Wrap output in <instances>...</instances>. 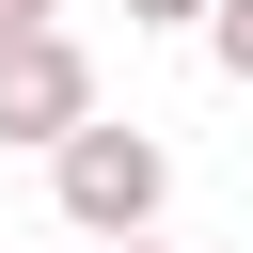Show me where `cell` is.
Instances as JSON below:
<instances>
[{
    "label": "cell",
    "instance_id": "obj_1",
    "mask_svg": "<svg viewBox=\"0 0 253 253\" xmlns=\"http://www.w3.org/2000/svg\"><path fill=\"white\" fill-rule=\"evenodd\" d=\"M47 190H63V221H79V237H142V221L174 206V158H158L142 126H111V111H95V126H63V142H47Z\"/></svg>",
    "mask_w": 253,
    "mask_h": 253
},
{
    "label": "cell",
    "instance_id": "obj_2",
    "mask_svg": "<svg viewBox=\"0 0 253 253\" xmlns=\"http://www.w3.org/2000/svg\"><path fill=\"white\" fill-rule=\"evenodd\" d=\"M63 126H95V63H79V32L47 16V32L0 47V142H63Z\"/></svg>",
    "mask_w": 253,
    "mask_h": 253
},
{
    "label": "cell",
    "instance_id": "obj_4",
    "mask_svg": "<svg viewBox=\"0 0 253 253\" xmlns=\"http://www.w3.org/2000/svg\"><path fill=\"white\" fill-rule=\"evenodd\" d=\"M126 16H142V32H206V0H126Z\"/></svg>",
    "mask_w": 253,
    "mask_h": 253
},
{
    "label": "cell",
    "instance_id": "obj_3",
    "mask_svg": "<svg viewBox=\"0 0 253 253\" xmlns=\"http://www.w3.org/2000/svg\"><path fill=\"white\" fill-rule=\"evenodd\" d=\"M206 63H221V79L253 95V0H206Z\"/></svg>",
    "mask_w": 253,
    "mask_h": 253
},
{
    "label": "cell",
    "instance_id": "obj_5",
    "mask_svg": "<svg viewBox=\"0 0 253 253\" xmlns=\"http://www.w3.org/2000/svg\"><path fill=\"white\" fill-rule=\"evenodd\" d=\"M47 16H63V0H0V47H16V32H47Z\"/></svg>",
    "mask_w": 253,
    "mask_h": 253
},
{
    "label": "cell",
    "instance_id": "obj_6",
    "mask_svg": "<svg viewBox=\"0 0 253 253\" xmlns=\"http://www.w3.org/2000/svg\"><path fill=\"white\" fill-rule=\"evenodd\" d=\"M95 253H158V237H95Z\"/></svg>",
    "mask_w": 253,
    "mask_h": 253
}]
</instances>
